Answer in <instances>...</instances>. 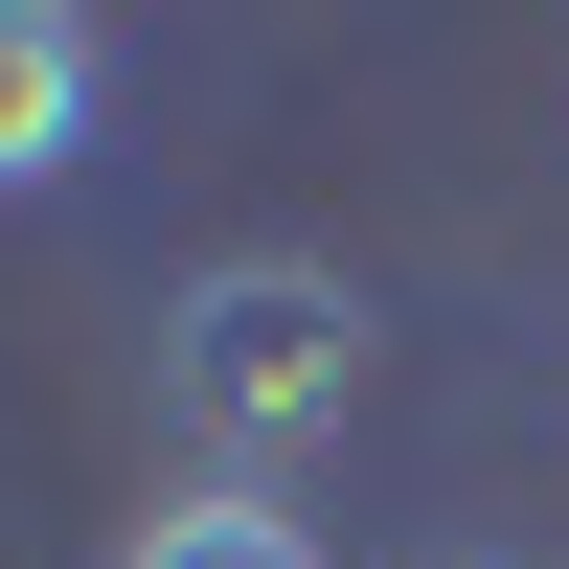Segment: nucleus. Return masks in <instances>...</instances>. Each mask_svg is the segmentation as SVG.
Instances as JSON below:
<instances>
[{
  "label": "nucleus",
  "instance_id": "f03ea898",
  "mask_svg": "<svg viewBox=\"0 0 569 569\" xmlns=\"http://www.w3.org/2000/svg\"><path fill=\"white\" fill-rule=\"evenodd\" d=\"M91 91H114V46H91L69 0H0V206L91 160Z\"/></svg>",
  "mask_w": 569,
  "mask_h": 569
},
{
  "label": "nucleus",
  "instance_id": "f257e3e1",
  "mask_svg": "<svg viewBox=\"0 0 569 569\" xmlns=\"http://www.w3.org/2000/svg\"><path fill=\"white\" fill-rule=\"evenodd\" d=\"M160 388H182V433L297 456V433H342V410H365V297H342L319 251H228V273H182Z\"/></svg>",
  "mask_w": 569,
  "mask_h": 569
},
{
  "label": "nucleus",
  "instance_id": "7ed1b4c3",
  "mask_svg": "<svg viewBox=\"0 0 569 569\" xmlns=\"http://www.w3.org/2000/svg\"><path fill=\"white\" fill-rule=\"evenodd\" d=\"M114 569H319V525H297V501H160Z\"/></svg>",
  "mask_w": 569,
  "mask_h": 569
}]
</instances>
